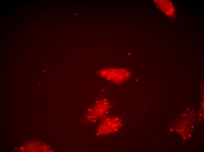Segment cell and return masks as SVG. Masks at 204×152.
<instances>
[{
  "label": "cell",
  "instance_id": "3",
  "mask_svg": "<svg viewBox=\"0 0 204 152\" xmlns=\"http://www.w3.org/2000/svg\"><path fill=\"white\" fill-rule=\"evenodd\" d=\"M158 8L166 15L169 17H173L175 15V7L169 0H156Z\"/></svg>",
  "mask_w": 204,
  "mask_h": 152
},
{
  "label": "cell",
  "instance_id": "2",
  "mask_svg": "<svg viewBox=\"0 0 204 152\" xmlns=\"http://www.w3.org/2000/svg\"><path fill=\"white\" fill-rule=\"evenodd\" d=\"M121 122L118 118L107 120L101 125L100 130L103 134H108L114 132L119 128Z\"/></svg>",
  "mask_w": 204,
  "mask_h": 152
},
{
  "label": "cell",
  "instance_id": "1",
  "mask_svg": "<svg viewBox=\"0 0 204 152\" xmlns=\"http://www.w3.org/2000/svg\"><path fill=\"white\" fill-rule=\"evenodd\" d=\"M99 74L106 79L118 84L124 83L129 78L130 73L125 68H113L103 69Z\"/></svg>",
  "mask_w": 204,
  "mask_h": 152
}]
</instances>
